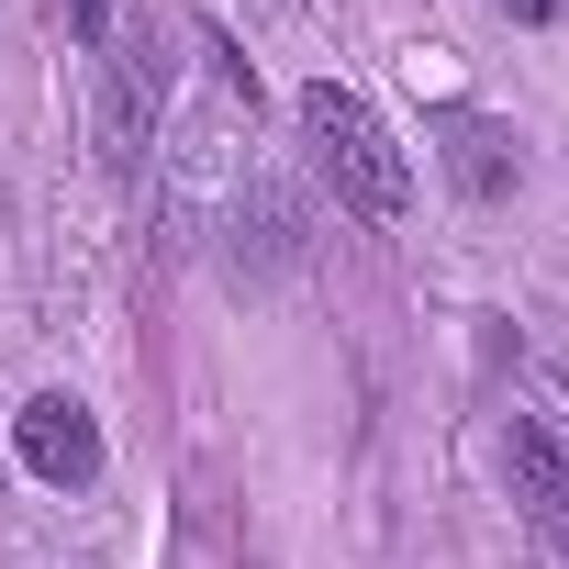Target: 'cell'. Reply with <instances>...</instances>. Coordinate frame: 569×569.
Wrapping results in <instances>:
<instances>
[{
	"label": "cell",
	"instance_id": "obj_3",
	"mask_svg": "<svg viewBox=\"0 0 569 569\" xmlns=\"http://www.w3.org/2000/svg\"><path fill=\"white\" fill-rule=\"evenodd\" d=\"M12 458H23V480H46V491H101V469H112L101 413H90L79 391H34V402L12 413Z\"/></svg>",
	"mask_w": 569,
	"mask_h": 569
},
{
	"label": "cell",
	"instance_id": "obj_6",
	"mask_svg": "<svg viewBox=\"0 0 569 569\" xmlns=\"http://www.w3.org/2000/svg\"><path fill=\"white\" fill-rule=\"evenodd\" d=\"M491 12H502V23H558L569 0H491Z\"/></svg>",
	"mask_w": 569,
	"mask_h": 569
},
{
	"label": "cell",
	"instance_id": "obj_5",
	"mask_svg": "<svg viewBox=\"0 0 569 569\" xmlns=\"http://www.w3.org/2000/svg\"><path fill=\"white\" fill-rule=\"evenodd\" d=\"M436 146H447V179H458V201H513V179H525V146H513L491 112H447V123H436Z\"/></svg>",
	"mask_w": 569,
	"mask_h": 569
},
{
	"label": "cell",
	"instance_id": "obj_2",
	"mask_svg": "<svg viewBox=\"0 0 569 569\" xmlns=\"http://www.w3.org/2000/svg\"><path fill=\"white\" fill-rule=\"evenodd\" d=\"M168 90H179V46H168V23H157V12L112 23V34H101V168H112V179L146 157Z\"/></svg>",
	"mask_w": 569,
	"mask_h": 569
},
{
	"label": "cell",
	"instance_id": "obj_4",
	"mask_svg": "<svg viewBox=\"0 0 569 569\" xmlns=\"http://www.w3.org/2000/svg\"><path fill=\"white\" fill-rule=\"evenodd\" d=\"M502 491L525 502V525L547 547H569V447H558V425H536V413L502 425Z\"/></svg>",
	"mask_w": 569,
	"mask_h": 569
},
{
	"label": "cell",
	"instance_id": "obj_1",
	"mask_svg": "<svg viewBox=\"0 0 569 569\" xmlns=\"http://www.w3.org/2000/svg\"><path fill=\"white\" fill-rule=\"evenodd\" d=\"M302 146H313L325 190H336L358 223H402V212H413V157H402V134H391L347 79H313V90H302Z\"/></svg>",
	"mask_w": 569,
	"mask_h": 569
},
{
	"label": "cell",
	"instance_id": "obj_7",
	"mask_svg": "<svg viewBox=\"0 0 569 569\" xmlns=\"http://www.w3.org/2000/svg\"><path fill=\"white\" fill-rule=\"evenodd\" d=\"M547 402H558V413H569V347H558V358H547Z\"/></svg>",
	"mask_w": 569,
	"mask_h": 569
}]
</instances>
